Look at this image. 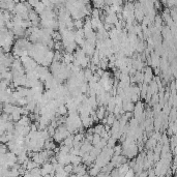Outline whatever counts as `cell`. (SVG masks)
I'll use <instances>...</instances> for the list:
<instances>
[{
	"label": "cell",
	"mask_w": 177,
	"mask_h": 177,
	"mask_svg": "<svg viewBox=\"0 0 177 177\" xmlns=\"http://www.w3.org/2000/svg\"><path fill=\"white\" fill-rule=\"evenodd\" d=\"M105 108L104 107H100V108L97 109V111L95 112V114H96V117L98 118V120H100V119H103V118L105 117Z\"/></svg>",
	"instance_id": "obj_1"
},
{
	"label": "cell",
	"mask_w": 177,
	"mask_h": 177,
	"mask_svg": "<svg viewBox=\"0 0 177 177\" xmlns=\"http://www.w3.org/2000/svg\"><path fill=\"white\" fill-rule=\"evenodd\" d=\"M100 168L97 167L96 165H94L90 169V171H89V174H90V175H98V174H100Z\"/></svg>",
	"instance_id": "obj_2"
},
{
	"label": "cell",
	"mask_w": 177,
	"mask_h": 177,
	"mask_svg": "<svg viewBox=\"0 0 177 177\" xmlns=\"http://www.w3.org/2000/svg\"><path fill=\"white\" fill-rule=\"evenodd\" d=\"M115 119H116L115 115H114L113 113H110V115L108 116V117L106 118V120H107V124L112 125V123H113L114 121H115Z\"/></svg>",
	"instance_id": "obj_3"
},
{
	"label": "cell",
	"mask_w": 177,
	"mask_h": 177,
	"mask_svg": "<svg viewBox=\"0 0 177 177\" xmlns=\"http://www.w3.org/2000/svg\"><path fill=\"white\" fill-rule=\"evenodd\" d=\"M100 139H102V138H100V136L98 135V134L94 133V134H93V136H92V140H91V142H92V144L95 146V145L100 141Z\"/></svg>",
	"instance_id": "obj_4"
}]
</instances>
